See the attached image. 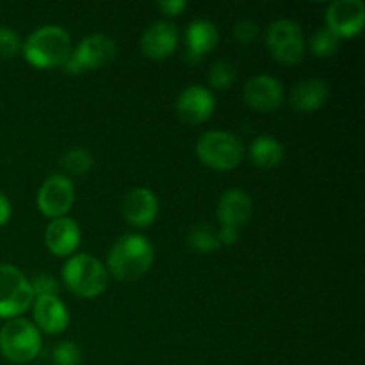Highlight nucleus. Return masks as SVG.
<instances>
[{
	"label": "nucleus",
	"instance_id": "nucleus-29",
	"mask_svg": "<svg viewBox=\"0 0 365 365\" xmlns=\"http://www.w3.org/2000/svg\"><path fill=\"white\" fill-rule=\"evenodd\" d=\"M157 7L163 14L178 16V14H184V11L187 9V2L185 0H160V2H157Z\"/></svg>",
	"mask_w": 365,
	"mask_h": 365
},
{
	"label": "nucleus",
	"instance_id": "nucleus-15",
	"mask_svg": "<svg viewBox=\"0 0 365 365\" xmlns=\"http://www.w3.org/2000/svg\"><path fill=\"white\" fill-rule=\"evenodd\" d=\"M121 212L130 227L148 228L159 214V200L148 187H134L125 195Z\"/></svg>",
	"mask_w": 365,
	"mask_h": 365
},
{
	"label": "nucleus",
	"instance_id": "nucleus-1",
	"mask_svg": "<svg viewBox=\"0 0 365 365\" xmlns=\"http://www.w3.org/2000/svg\"><path fill=\"white\" fill-rule=\"evenodd\" d=\"M153 246L141 234H125L107 255V273L120 282H135L145 277L153 264Z\"/></svg>",
	"mask_w": 365,
	"mask_h": 365
},
{
	"label": "nucleus",
	"instance_id": "nucleus-31",
	"mask_svg": "<svg viewBox=\"0 0 365 365\" xmlns=\"http://www.w3.org/2000/svg\"><path fill=\"white\" fill-rule=\"evenodd\" d=\"M11 214H13V207H11L9 198L0 192V227H4L11 220Z\"/></svg>",
	"mask_w": 365,
	"mask_h": 365
},
{
	"label": "nucleus",
	"instance_id": "nucleus-9",
	"mask_svg": "<svg viewBox=\"0 0 365 365\" xmlns=\"http://www.w3.org/2000/svg\"><path fill=\"white\" fill-rule=\"evenodd\" d=\"M75 202L73 182L66 175H50L39 187L36 205L39 212L50 220L64 217L71 210Z\"/></svg>",
	"mask_w": 365,
	"mask_h": 365
},
{
	"label": "nucleus",
	"instance_id": "nucleus-5",
	"mask_svg": "<svg viewBox=\"0 0 365 365\" xmlns=\"http://www.w3.org/2000/svg\"><path fill=\"white\" fill-rule=\"evenodd\" d=\"M41 351V334L34 323L16 317L9 319L0 330V353L9 362L27 364Z\"/></svg>",
	"mask_w": 365,
	"mask_h": 365
},
{
	"label": "nucleus",
	"instance_id": "nucleus-11",
	"mask_svg": "<svg viewBox=\"0 0 365 365\" xmlns=\"http://www.w3.org/2000/svg\"><path fill=\"white\" fill-rule=\"evenodd\" d=\"M327 29L339 39L355 38L365 24L362 0H335L327 9Z\"/></svg>",
	"mask_w": 365,
	"mask_h": 365
},
{
	"label": "nucleus",
	"instance_id": "nucleus-19",
	"mask_svg": "<svg viewBox=\"0 0 365 365\" xmlns=\"http://www.w3.org/2000/svg\"><path fill=\"white\" fill-rule=\"evenodd\" d=\"M330 96V88L323 78H305L292 88L289 102L294 110L310 114L319 110Z\"/></svg>",
	"mask_w": 365,
	"mask_h": 365
},
{
	"label": "nucleus",
	"instance_id": "nucleus-8",
	"mask_svg": "<svg viewBox=\"0 0 365 365\" xmlns=\"http://www.w3.org/2000/svg\"><path fill=\"white\" fill-rule=\"evenodd\" d=\"M116 57V43L109 36L93 34L82 39L64 64V70L71 75L84 73L88 70H98Z\"/></svg>",
	"mask_w": 365,
	"mask_h": 365
},
{
	"label": "nucleus",
	"instance_id": "nucleus-6",
	"mask_svg": "<svg viewBox=\"0 0 365 365\" xmlns=\"http://www.w3.org/2000/svg\"><path fill=\"white\" fill-rule=\"evenodd\" d=\"M34 302L31 282L24 271L11 264H0V319H16Z\"/></svg>",
	"mask_w": 365,
	"mask_h": 365
},
{
	"label": "nucleus",
	"instance_id": "nucleus-13",
	"mask_svg": "<svg viewBox=\"0 0 365 365\" xmlns=\"http://www.w3.org/2000/svg\"><path fill=\"white\" fill-rule=\"evenodd\" d=\"M178 48V29L173 21L160 20L148 25L141 36L143 56L152 61H166Z\"/></svg>",
	"mask_w": 365,
	"mask_h": 365
},
{
	"label": "nucleus",
	"instance_id": "nucleus-23",
	"mask_svg": "<svg viewBox=\"0 0 365 365\" xmlns=\"http://www.w3.org/2000/svg\"><path fill=\"white\" fill-rule=\"evenodd\" d=\"M235 78H237V68L227 59L214 61L209 70V75H207L210 88L220 89V91L230 89L234 86Z\"/></svg>",
	"mask_w": 365,
	"mask_h": 365
},
{
	"label": "nucleus",
	"instance_id": "nucleus-10",
	"mask_svg": "<svg viewBox=\"0 0 365 365\" xmlns=\"http://www.w3.org/2000/svg\"><path fill=\"white\" fill-rule=\"evenodd\" d=\"M216 110L214 93L205 86H187L175 100V113L184 123L202 125L212 118Z\"/></svg>",
	"mask_w": 365,
	"mask_h": 365
},
{
	"label": "nucleus",
	"instance_id": "nucleus-18",
	"mask_svg": "<svg viewBox=\"0 0 365 365\" xmlns=\"http://www.w3.org/2000/svg\"><path fill=\"white\" fill-rule=\"evenodd\" d=\"M220 43V31L209 20H195L185 29V61L196 64L203 61Z\"/></svg>",
	"mask_w": 365,
	"mask_h": 365
},
{
	"label": "nucleus",
	"instance_id": "nucleus-26",
	"mask_svg": "<svg viewBox=\"0 0 365 365\" xmlns=\"http://www.w3.org/2000/svg\"><path fill=\"white\" fill-rule=\"evenodd\" d=\"M52 359L56 365H78L82 360V351L75 342L64 341L53 348Z\"/></svg>",
	"mask_w": 365,
	"mask_h": 365
},
{
	"label": "nucleus",
	"instance_id": "nucleus-21",
	"mask_svg": "<svg viewBox=\"0 0 365 365\" xmlns=\"http://www.w3.org/2000/svg\"><path fill=\"white\" fill-rule=\"evenodd\" d=\"M187 245L192 252L202 253V255H207V253H214L221 248L220 239H217V232L214 230L209 225H196L189 230L187 234Z\"/></svg>",
	"mask_w": 365,
	"mask_h": 365
},
{
	"label": "nucleus",
	"instance_id": "nucleus-16",
	"mask_svg": "<svg viewBox=\"0 0 365 365\" xmlns=\"http://www.w3.org/2000/svg\"><path fill=\"white\" fill-rule=\"evenodd\" d=\"M82 232L75 220L64 216L52 220L46 225L45 230V246L52 255L56 257H71L75 255L81 246Z\"/></svg>",
	"mask_w": 365,
	"mask_h": 365
},
{
	"label": "nucleus",
	"instance_id": "nucleus-20",
	"mask_svg": "<svg viewBox=\"0 0 365 365\" xmlns=\"http://www.w3.org/2000/svg\"><path fill=\"white\" fill-rule=\"evenodd\" d=\"M248 157L260 170H273L284 160V146L273 135H259L250 145Z\"/></svg>",
	"mask_w": 365,
	"mask_h": 365
},
{
	"label": "nucleus",
	"instance_id": "nucleus-17",
	"mask_svg": "<svg viewBox=\"0 0 365 365\" xmlns=\"http://www.w3.org/2000/svg\"><path fill=\"white\" fill-rule=\"evenodd\" d=\"M216 214L217 221H220V227L241 230V228L245 227V225H248V221L252 220V198H250L248 192L242 191V189H228V191H225L223 195L220 196Z\"/></svg>",
	"mask_w": 365,
	"mask_h": 365
},
{
	"label": "nucleus",
	"instance_id": "nucleus-4",
	"mask_svg": "<svg viewBox=\"0 0 365 365\" xmlns=\"http://www.w3.org/2000/svg\"><path fill=\"white\" fill-rule=\"evenodd\" d=\"M196 155L203 166L214 171H232L245 159V145L227 130H209L200 135Z\"/></svg>",
	"mask_w": 365,
	"mask_h": 365
},
{
	"label": "nucleus",
	"instance_id": "nucleus-30",
	"mask_svg": "<svg viewBox=\"0 0 365 365\" xmlns=\"http://www.w3.org/2000/svg\"><path fill=\"white\" fill-rule=\"evenodd\" d=\"M216 232L221 246H232L239 241V230H235V228L220 227Z\"/></svg>",
	"mask_w": 365,
	"mask_h": 365
},
{
	"label": "nucleus",
	"instance_id": "nucleus-2",
	"mask_svg": "<svg viewBox=\"0 0 365 365\" xmlns=\"http://www.w3.org/2000/svg\"><path fill=\"white\" fill-rule=\"evenodd\" d=\"M71 50V36L61 25H43L36 29L21 45L25 61L39 70L64 66Z\"/></svg>",
	"mask_w": 365,
	"mask_h": 365
},
{
	"label": "nucleus",
	"instance_id": "nucleus-14",
	"mask_svg": "<svg viewBox=\"0 0 365 365\" xmlns=\"http://www.w3.org/2000/svg\"><path fill=\"white\" fill-rule=\"evenodd\" d=\"M31 309L34 327L39 334L61 335L70 324V312L59 296H36Z\"/></svg>",
	"mask_w": 365,
	"mask_h": 365
},
{
	"label": "nucleus",
	"instance_id": "nucleus-24",
	"mask_svg": "<svg viewBox=\"0 0 365 365\" xmlns=\"http://www.w3.org/2000/svg\"><path fill=\"white\" fill-rule=\"evenodd\" d=\"M310 52L314 56H317L319 59H328V57L334 56L339 50V45H341V39L335 34H331L327 27L317 29L316 32L310 38Z\"/></svg>",
	"mask_w": 365,
	"mask_h": 365
},
{
	"label": "nucleus",
	"instance_id": "nucleus-7",
	"mask_svg": "<svg viewBox=\"0 0 365 365\" xmlns=\"http://www.w3.org/2000/svg\"><path fill=\"white\" fill-rule=\"evenodd\" d=\"M266 45L274 61L285 66H294L305 57L307 41L302 27L294 20L282 18L273 21L267 29Z\"/></svg>",
	"mask_w": 365,
	"mask_h": 365
},
{
	"label": "nucleus",
	"instance_id": "nucleus-3",
	"mask_svg": "<svg viewBox=\"0 0 365 365\" xmlns=\"http://www.w3.org/2000/svg\"><path fill=\"white\" fill-rule=\"evenodd\" d=\"M61 278L71 294L82 299H93L106 292L109 273L96 257L89 253H75L64 262Z\"/></svg>",
	"mask_w": 365,
	"mask_h": 365
},
{
	"label": "nucleus",
	"instance_id": "nucleus-27",
	"mask_svg": "<svg viewBox=\"0 0 365 365\" xmlns=\"http://www.w3.org/2000/svg\"><path fill=\"white\" fill-rule=\"evenodd\" d=\"M31 282V287L32 292H34V298L36 296H57L59 294V282L48 273H38L34 274L32 278H29Z\"/></svg>",
	"mask_w": 365,
	"mask_h": 365
},
{
	"label": "nucleus",
	"instance_id": "nucleus-12",
	"mask_svg": "<svg viewBox=\"0 0 365 365\" xmlns=\"http://www.w3.org/2000/svg\"><path fill=\"white\" fill-rule=\"evenodd\" d=\"M245 102L257 113H271L284 103L285 91L278 78L271 75H255L245 84Z\"/></svg>",
	"mask_w": 365,
	"mask_h": 365
},
{
	"label": "nucleus",
	"instance_id": "nucleus-28",
	"mask_svg": "<svg viewBox=\"0 0 365 365\" xmlns=\"http://www.w3.org/2000/svg\"><path fill=\"white\" fill-rule=\"evenodd\" d=\"M259 25L253 20H250V18L239 20L237 24L234 25V38L237 39L239 43H242V45H250V43L255 41V39L259 38Z\"/></svg>",
	"mask_w": 365,
	"mask_h": 365
},
{
	"label": "nucleus",
	"instance_id": "nucleus-22",
	"mask_svg": "<svg viewBox=\"0 0 365 365\" xmlns=\"http://www.w3.org/2000/svg\"><path fill=\"white\" fill-rule=\"evenodd\" d=\"M59 164L66 173L82 177V175H86L91 170L95 160H93V155L88 150L81 148V146H73V148H70L63 157H61Z\"/></svg>",
	"mask_w": 365,
	"mask_h": 365
},
{
	"label": "nucleus",
	"instance_id": "nucleus-25",
	"mask_svg": "<svg viewBox=\"0 0 365 365\" xmlns=\"http://www.w3.org/2000/svg\"><path fill=\"white\" fill-rule=\"evenodd\" d=\"M21 39L16 31L9 27H0V59H13L21 52Z\"/></svg>",
	"mask_w": 365,
	"mask_h": 365
}]
</instances>
